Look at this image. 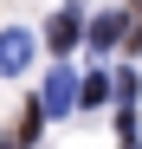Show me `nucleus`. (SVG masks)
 <instances>
[{"label": "nucleus", "mask_w": 142, "mask_h": 149, "mask_svg": "<svg viewBox=\"0 0 142 149\" xmlns=\"http://www.w3.org/2000/svg\"><path fill=\"white\" fill-rule=\"evenodd\" d=\"M110 91H116L110 78H84V91H78V104H84V110H97V104H103Z\"/></svg>", "instance_id": "nucleus-5"}, {"label": "nucleus", "mask_w": 142, "mask_h": 149, "mask_svg": "<svg viewBox=\"0 0 142 149\" xmlns=\"http://www.w3.org/2000/svg\"><path fill=\"white\" fill-rule=\"evenodd\" d=\"M78 39H84V13L78 7H58L52 19H45V45H52V52H71Z\"/></svg>", "instance_id": "nucleus-2"}, {"label": "nucleus", "mask_w": 142, "mask_h": 149, "mask_svg": "<svg viewBox=\"0 0 142 149\" xmlns=\"http://www.w3.org/2000/svg\"><path fill=\"white\" fill-rule=\"evenodd\" d=\"M116 104H136V71H116Z\"/></svg>", "instance_id": "nucleus-8"}, {"label": "nucleus", "mask_w": 142, "mask_h": 149, "mask_svg": "<svg viewBox=\"0 0 142 149\" xmlns=\"http://www.w3.org/2000/svg\"><path fill=\"white\" fill-rule=\"evenodd\" d=\"M116 143L136 149V104H116Z\"/></svg>", "instance_id": "nucleus-6"}, {"label": "nucleus", "mask_w": 142, "mask_h": 149, "mask_svg": "<svg viewBox=\"0 0 142 149\" xmlns=\"http://www.w3.org/2000/svg\"><path fill=\"white\" fill-rule=\"evenodd\" d=\"M39 123H45V110H39V104H26V117H19V143H26V149L39 143Z\"/></svg>", "instance_id": "nucleus-7"}, {"label": "nucleus", "mask_w": 142, "mask_h": 149, "mask_svg": "<svg viewBox=\"0 0 142 149\" xmlns=\"http://www.w3.org/2000/svg\"><path fill=\"white\" fill-rule=\"evenodd\" d=\"M78 91H84V84H78V78H71V71L58 65L52 78H45V97H39V110H45V117H65V110H78Z\"/></svg>", "instance_id": "nucleus-1"}, {"label": "nucleus", "mask_w": 142, "mask_h": 149, "mask_svg": "<svg viewBox=\"0 0 142 149\" xmlns=\"http://www.w3.org/2000/svg\"><path fill=\"white\" fill-rule=\"evenodd\" d=\"M26 58H32L26 33H0V71H26Z\"/></svg>", "instance_id": "nucleus-4"}, {"label": "nucleus", "mask_w": 142, "mask_h": 149, "mask_svg": "<svg viewBox=\"0 0 142 149\" xmlns=\"http://www.w3.org/2000/svg\"><path fill=\"white\" fill-rule=\"evenodd\" d=\"M0 149H13V143H0Z\"/></svg>", "instance_id": "nucleus-9"}, {"label": "nucleus", "mask_w": 142, "mask_h": 149, "mask_svg": "<svg viewBox=\"0 0 142 149\" xmlns=\"http://www.w3.org/2000/svg\"><path fill=\"white\" fill-rule=\"evenodd\" d=\"M129 19H136V13H123V7H116V13H97V19H90V45H97V52L123 45V39H129Z\"/></svg>", "instance_id": "nucleus-3"}]
</instances>
